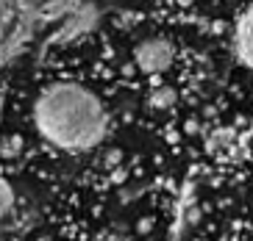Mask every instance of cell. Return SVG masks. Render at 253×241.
I'll use <instances>...</instances> for the list:
<instances>
[{
    "label": "cell",
    "instance_id": "1",
    "mask_svg": "<svg viewBox=\"0 0 253 241\" xmlns=\"http://www.w3.org/2000/svg\"><path fill=\"white\" fill-rule=\"evenodd\" d=\"M34 125L53 147L61 150H92L106 139L103 103L78 83H56L39 95L34 105Z\"/></svg>",
    "mask_w": 253,
    "mask_h": 241
},
{
    "label": "cell",
    "instance_id": "2",
    "mask_svg": "<svg viewBox=\"0 0 253 241\" xmlns=\"http://www.w3.org/2000/svg\"><path fill=\"white\" fill-rule=\"evenodd\" d=\"M134 59H136V67H139L142 72L156 75V72H164L172 64V47L167 39H159V36L145 39V42L136 44Z\"/></svg>",
    "mask_w": 253,
    "mask_h": 241
},
{
    "label": "cell",
    "instance_id": "3",
    "mask_svg": "<svg viewBox=\"0 0 253 241\" xmlns=\"http://www.w3.org/2000/svg\"><path fill=\"white\" fill-rule=\"evenodd\" d=\"M237 56L253 69V3L242 11L237 22Z\"/></svg>",
    "mask_w": 253,
    "mask_h": 241
},
{
    "label": "cell",
    "instance_id": "4",
    "mask_svg": "<svg viewBox=\"0 0 253 241\" xmlns=\"http://www.w3.org/2000/svg\"><path fill=\"white\" fill-rule=\"evenodd\" d=\"M231 141H234V133L231 131H214L211 136H209L206 147H209V153H220V150H225Z\"/></svg>",
    "mask_w": 253,
    "mask_h": 241
},
{
    "label": "cell",
    "instance_id": "5",
    "mask_svg": "<svg viewBox=\"0 0 253 241\" xmlns=\"http://www.w3.org/2000/svg\"><path fill=\"white\" fill-rule=\"evenodd\" d=\"M172 103H175V92L167 89V86L156 89V92L150 95V105H153V108H167V105H172Z\"/></svg>",
    "mask_w": 253,
    "mask_h": 241
},
{
    "label": "cell",
    "instance_id": "6",
    "mask_svg": "<svg viewBox=\"0 0 253 241\" xmlns=\"http://www.w3.org/2000/svg\"><path fill=\"white\" fill-rule=\"evenodd\" d=\"M11 205H14V191H11V186L0 177V219L11 211Z\"/></svg>",
    "mask_w": 253,
    "mask_h": 241
},
{
    "label": "cell",
    "instance_id": "7",
    "mask_svg": "<svg viewBox=\"0 0 253 241\" xmlns=\"http://www.w3.org/2000/svg\"><path fill=\"white\" fill-rule=\"evenodd\" d=\"M20 150H23V139L20 136H8V139L0 141V155L3 158H14V155H20Z\"/></svg>",
    "mask_w": 253,
    "mask_h": 241
},
{
    "label": "cell",
    "instance_id": "8",
    "mask_svg": "<svg viewBox=\"0 0 253 241\" xmlns=\"http://www.w3.org/2000/svg\"><path fill=\"white\" fill-rule=\"evenodd\" d=\"M120 161H123V153H120V150H109L106 158H103V164H106V169H112V167H117Z\"/></svg>",
    "mask_w": 253,
    "mask_h": 241
},
{
    "label": "cell",
    "instance_id": "9",
    "mask_svg": "<svg viewBox=\"0 0 253 241\" xmlns=\"http://www.w3.org/2000/svg\"><path fill=\"white\" fill-rule=\"evenodd\" d=\"M150 227H153V222H150V219H139V227H136V230H139V233H148Z\"/></svg>",
    "mask_w": 253,
    "mask_h": 241
}]
</instances>
